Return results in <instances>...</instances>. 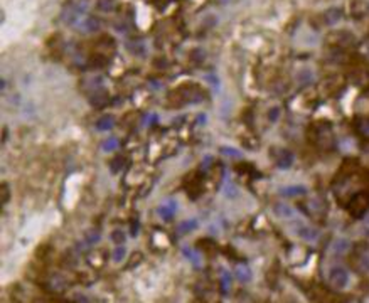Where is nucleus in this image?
Returning a JSON list of instances; mask_svg holds the SVG:
<instances>
[{
    "mask_svg": "<svg viewBox=\"0 0 369 303\" xmlns=\"http://www.w3.org/2000/svg\"><path fill=\"white\" fill-rule=\"evenodd\" d=\"M366 222H368V224H369V214H368V217H366Z\"/></svg>",
    "mask_w": 369,
    "mask_h": 303,
    "instance_id": "29",
    "label": "nucleus"
},
{
    "mask_svg": "<svg viewBox=\"0 0 369 303\" xmlns=\"http://www.w3.org/2000/svg\"><path fill=\"white\" fill-rule=\"evenodd\" d=\"M125 253H127V250H125V246L123 244H118V246L115 248V251H113V260H115V263H120L125 258Z\"/></svg>",
    "mask_w": 369,
    "mask_h": 303,
    "instance_id": "19",
    "label": "nucleus"
},
{
    "mask_svg": "<svg viewBox=\"0 0 369 303\" xmlns=\"http://www.w3.org/2000/svg\"><path fill=\"white\" fill-rule=\"evenodd\" d=\"M113 125H115V118L110 115H105L96 120V125L94 126H96V130H100V131H108L113 128Z\"/></svg>",
    "mask_w": 369,
    "mask_h": 303,
    "instance_id": "14",
    "label": "nucleus"
},
{
    "mask_svg": "<svg viewBox=\"0 0 369 303\" xmlns=\"http://www.w3.org/2000/svg\"><path fill=\"white\" fill-rule=\"evenodd\" d=\"M278 115H280V109L278 108H273V109H270L268 118L272 120V122H277V120H278Z\"/></svg>",
    "mask_w": 369,
    "mask_h": 303,
    "instance_id": "26",
    "label": "nucleus"
},
{
    "mask_svg": "<svg viewBox=\"0 0 369 303\" xmlns=\"http://www.w3.org/2000/svg\"><path fill=\"white\" fill-rule=\"evenodd\" d=\"M235 273H236V278H238L241 283H248V282H251V278H253L251 269L248 268L246 265H238L235 269Z\"/></svg>",
    "mask_w": 369,
    "mask_h": 303,
    "instance_id": "12",
    "label": "nucleus"
},
{
    "mask_svg": "<svg viewBox=\"0 0 369 303\" xmlns=\"http://www.w3.org/2000/svg\"><path fill=\"white\" fill-rule=\"evenodd\" d=\"M137 231H138V222H131V236H137Z\"/></svg>",
    "mask_w": 369,
    "mask_h": 303,
    "instance_id": "28",
    "label": "nucleus"
},
{
    "mask_svg": "<svg viewBox=\"0 0 369 303\" xmlns=\"http://www.w3.org/2000/svg\"><path fill=\"white\" fill-rule=\"evenodd\" d=\"M197 228V221L196 219H189V221H184L181 222V224L177 226V234H187V232L194 231V229Z\"/></svg>",
    "mask_w": 369,
    "mask_h": 303,
    "instance_id": "15",
    "label": "nucleus"
},
{
    "mask_svg": "<svg viewBox=\"0 0 369 303\" xmlns=\"http://www.w3.org/2000/svg\"><path fill=\"white\" fill-rule=\"evenodd\" d=\"M273 211H275V214L280 219H292L294 217V214H295L294 209H292L290 206H287V204H275Z\"/></svg>",
    "mask_w": 369,
    "mask_h": 303,
    "instance_id": "13",
    "label": "nucleus"
},
{
    "mask_svg": "<svg viewBox=\"0 0 369 303\" xmlns=\"http://www.w3.org/2000/svg\"><path fill=\"white\" fill-rule=\"evenodd\" d=\"M118 147H120V142H118V138H115V137L107 138V140L103 142V145H101V148H103L105 152H115Z\"/></svg>",
    "mask_w": 369,
    "mask_h": 303,
    "instance_id": "17",
    "label": "nucleus"
},
{
    "mask_svg": "<svg viewBox=\"0 0 369 303\" xmlns=\"http://www.w3.org/2000/svg\"><path fill=\"white\" fill-rule=\"evenodd\" d=\"M331 250H332V253H334L335 256H342V254L348 253V251L351 250V243L344 238H339V239H335L334 243H332Z\"/></svg>",
    "mask_w": 369,
    "mask_h": 303,
    "instance_id": "8",
    "label": "nucleus"
},
{
    "mask_svg": "<svg viewBox=\"0 0 369 303\" xmlns=\"http://www.w3.org/2000/svg\"><path fill=\"white\" fill-rule=\"evenodd\" d=\"M361 133L364 135V137H369V118L366 120V122H363V125L359 126Z\"/></svg>",
    "mask_w": 369,
    "mask_h": 303,
    "instance_id": "25",
    "label": "nucleus"
},
{
    "mask_svg": "<svg viewBox=\"0 0 369 303\" xmlns=\"http://www.w3.org/2000/svg\"><path fill=\"white\" fill-rule=\"evenodd\" d=\"M111 241L115 244H123L125 243V234H123V231H120V229H116V231H113L111 234Z\"/></svg>",
    "mask_w": 369,
    "mask_h": 303,
    "instance_id": "21",
    "label": "nucleus"
},
{
    "mask_svg": "<svg viewBox=\"0 0 369 303\" xmlns=\"http://www.w3.org/2000/svg\"><path fill=\"white\" fill-rule=\"evenodd\" d=\"M280 194L283 197H298V196H305L307 194V187L305 185H288V187H283L280 191Z\"/></svg>",
    "mask_w": 369,
    "mask_h": 303,
    "instance_id": "11",
    "label": "nucleus"
},
{
    "mask_svg": "<svg viewBox=\"0 0 369 303\" xmlns=\"http://www.w3.org/2000/svg\"><path fill=\"white\" fill-rule=\"evenodd\" d=\"M224 191H226V196H228V197H236V187H235L233 184H228V185H226Z\"/></svg>",
    "mask_w": 369,
    "mask_h": 303,
    "instance_id": "24",
    "label": "nucleus"
},
{
    "mask_svg": "<svg viewBox=\"0 0 369 303\" xmlns=\"http://www.w3.org/2000/svg\"><path fill=\"white\" fill-rule=\"evenodd\" d=\"M349 283V273L344 266H332L329 271V285L335 290H342Z\"/></svg>",
    "mask_w": 369,
    "mask_h": 303,
    "instance_id": "2",
    "label": "nucleus"
},
{
    "mask_svg": "<svg viewBox=\"0 0 369 303\" xmlns=\"http://www.w3.org/2000/svg\"><path fill=\"white\" fill-rule=\"evenodd\" d=\"M78 31L85 32V34H91V32H96L100 31L101 27V22L96 19V17H91V16H85L78 24L74 25Z\"/></svg>",
    "mask_w": 369,
    "mask_h": 303,
    "instance_id": "4",
    "label": "nucleus"
},
{
    "mask_svg": "<svg viewBox=\"0 0 369 303\" xmlns=\"http://www.w3.org/2000/svg\"><path fill=\"white\" fill-rule=\"evenodd\" d=\"M295 234L304 241H309V243H314V241H317V238H319V231H317L315 228L302 224V222H298V224L295 226Z\"/></svg>",
    "mask_w": 369,
    "mask_h": 303,
    "instance_id": "5",
    "label": "nucleus"
},
{
    "mask_svg": "<svg viewBox=\"0 0 369 303\" xmlns=\"http://www.w3.org/2000/svg\"><path fill=\"white\" fill-rule=\"evenodd\" d=\"M182 253H184V256L187 258V260L191 261L192 265L196 266V268H199V266H201V254L197 253L196 250H191V248H184V250H182Z\"/></svg>",
    "mask_w": 369,
    "mask_h": 303,
    "instance_id": "16",
    "label": "nucleus"
},
{
    "mask_svg": "<svg viewBox=\"0 0 369 303\" xmlns=\"http://www.w3.org/2000/svg\"><path fill=\"white\" fill-rule=\"evenodd\" d=\"M354 268L359 273H369V244L361 243L352 250Z\"/></svg>",
    "mask_w": 369,
    "mask_h": 303,
    "instance_id": "1",
    "label": "nucleus"
},
{
    "mask_svg": "<svg viewBox=\"0 0 369 303\" xmlns=\"http://www.w3.org/2000/svg\"><path fill=\"white\" fill-rule=\"evenodd\" d=\"M221 153L226 157H231V159H241V152L231 147H221Z\"/></svg>",
    "mask_w": 369,
    "mask_h": 303,
    "instance_id": "20",
    "label": "nucleus"
},
{
    "mask_svg": "<svg viewBox=\"0 0 369 303\" xmlns=\"http://www.w3.org/2000/svg\"><path fill=\"white\" fill-rule=\"evenodd\" d=\"M277 165H278V169H288V167H292V163H294V153L288 152V150H282L278 153V157L275 159Z\"/></svg>",
    "mask_w": 369,
    "mask_h": 303,
    "instance_id": "9",
    "label": "nucleus"
},
{
    "mask_svg": "<svg viewBox=\"0 0 369 303\" xmlns=\"http://www.w3.org/2000/svg\"><path fill=\"white\" fill-rule=\"evenodd\" d=\"M315 140L322 142V143H320L322 147H331V143H332V128L327 125V123L315 128Z\"/></svg>",
    "mask_w": 369,
    "mask_h": 303,
    "instance_id": "7",
    "label": "nucleus"
},
{
    "mask_svg": "<svg viewBox=\"0 0 369 303\" xmlns=\"http://www.w3.org/2000/svg\"><path fill=\"white\" fill-rule=\"evenodd\" d=\"M211 162H213V157H209V155H207L206 159H204V162H203V169H204V170H207V169H209V167H211L209 163H211Z\"/></svg>",
    "mask_w": 369,
    "mask_h": 303,
    "instance_id": "27",
    "label": "nucleus"
},
{
    "mask_svg": "<svg viewBox=\"0 0 369 303\" xmlns=\"http://www.w3.org/2000/svg\"><path fill=\"white\" fill-rule=\"evenodd\" d=\"M177 213V202L174 199H169L166 202H162L157 209V214L164 219V221H170L174 217V214Z\"/></svg>",
    "mask_w": 369,
    "mask_h": 303,
    "instance_id": "6",
    "label": "nucleus"
},
{
    "mask_svg": "<svg viewBox=\"0 0 369 303\" xmlns=\"http://www.w3.org/2000/svg\"><path fill=\"white\" fill-rule=\"evenodd\" d=\"M229 283H231V276H229V273L228 271H222V275H221V285H222V291H228V286H229Z\"/></svg>",
    "mask_w": 369,
    "mask_h": 303,
    "instance_id": "22",
    "label": "nucleus"
},
{
    "mask_svg": "<svg viewBox=\"0 0 369 303\" xmlns=\"http://www.w3.org/2000/svg\"><path fill=\"white\" fill-rule=\"evenodd\" d=\"M369 206V197L364 194V192H359V194L352 196L351 199V213L354 216H361V214L366 211V207Z\"/></svg>",
    "mask_w": 369,
    "mask_h": 303,
    "instance_id": "3",
    "label": "nucleus"
},
{
    "mask_svg": "<svg viewBox=\"0 0 369 303\" xmlns=\"http://www.w3.org/2000/svg\"><path fill=\"white\" fill-rule=\"evenodd\" d=\"M96 241H100V232H94V231H91V232H88L86 234V243L88 244H94Z\"/></svg>",
    "mask_w": 369,
    "mask_h": 303,
    "instance_id": "23",
    "label": "nucleus"
},
{
    "mask_svg": "<svg viewBox=\"0 0 369 303\" xmlns=\"http://www.w3.org/2000/svg\"><path fill=\"white\" fill-rule=\"evenodd\" d=\"M341 19H342V10L337 9V7H332V9H329L324 12V22H326L327 25L337 24Z\"/></svg>",
    "mask_w": 369,
    "mask_h": 303,
    "instance_id": "10",
    "label": "nucleus"
},
{
    "mask_svg": "<svg viewBox=\"0 0 369 303\" xmlns=\"http://www.w3.org/2000/svg\"><path fill=\"white\" fill-rule=\"evenodd\" d=\"M49 286H53L54 291H61L66 288V282L63 276H56V278H53V282L49 283Z\"/></svg>",
    "mask_w": 369,
    "mask_h": 303,
    "instance_id": "18",
    "label": "nucleus"
}]
</instances>
